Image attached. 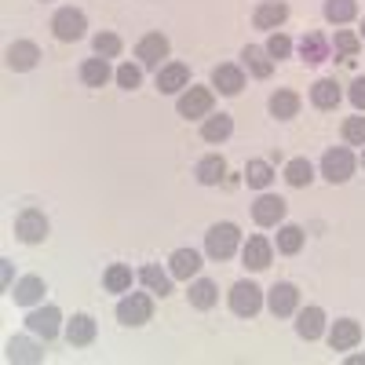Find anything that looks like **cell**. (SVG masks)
I'll return each mask as SVG.
<instances>
[{
    "label": "cell",
    "instance_id": "cell-1",
    "mask_svg": "<svg viewBox=\"0 0 365 365\" xmlns=\"http://www.w3.org/2000/svg\"><path fill=\"white\" fill-rule=\"evenodd\" d=\"M237 241H241V234H237L234 223H216L205 234V252L212 259H230L237 252Z\"/></svg>",
    "mask_w": 365,
    "mask_h": 365
},
{
    "label": "cell",
    "instance_id": "cell-2",
    "mask_svg": "<svg viewBox=\"0 0 365 365\" xmlns=\"http://www.w3.org/2000/svg\"><path fill=\"white\" fill-rule=\"evenodd\" d=\"M117 318H120V325H146L154 318V299L146 292H132L117 303Z\"/></svg>",
    "mask_w": 365,
    "mask_h": 365
},
{
    "label": "cell",
    "instance_id": "cell-3",
    "mask_svg": "<svg viewBox=\"0 0 365 365\" xmlns=\"http://www.w3.org/2000/svg\"><path fill=\"white\" fill-rule=\"evenodd\" d=\"M15 234H19V241H26V245H37V241H44V237H48V220H44V212L22 208L19 216H15Z\"/></svg>",
    "mask_w": 365,
    "mask_h": 365
},
{
    "label": "cell",
    "instance_id": "cell-4",
    "mask_svg": "<svg viewBox=\"0 0 365 365\" xmlns=\"http://www.w3.org/2000/svg\"><path fill=\"white\" fill-rule=\"evenodd\" d=\"M259 307H263V292H259V285H252V282H237V285L230 289V311H234V314L252 318Z\"/></svg>",
    "mask_w": 365,
    "mask_h": 365
},
{
    "label": "cell",
    "instance_id": "cell-5",
    "mask_svg": "<svg viewBox=\"0 0 365 365\" xmlns=\"http://www.w3.org/2000/svg\"><path fill=\"white\" fill-rule=\"evenodd\" d=\"M51 29H55V37H58V41H81V37H84V29H88L84 11H77V8H63V11L51 19Z\"/></svg>",
    "mask_w": 365,
    "mask_h": 365
},
{
    "label": "cell",
    "instance_id": "cell-6",
    "mask_svg": "<svg viewBox=\"0 0 365 365\" xmlns=\"http://www.w3.org/2000/svg\"><path fill=\"white\" fill-rule=\"evenodd\" d=\"M351 172H354V158L347 154L344 146L329 150V154L322 158V175H325L329 182H347V179H351Z\"/></svg>",
    "mask_w": 365,
    "mask_h": 365
},
{
    "label": "cell",
    "instance_id": "cell-7",
    "mask_svg": "<svg viewBox=\"0 0 365 365\" xmlns=\"http://www.w3.org/2000/svg\"><path fill=\"white\" fill-rule=\"evenodd\" d=\"M179 117H187V120H194V117H205L208 110H212V91L208 88H187L179 96Z\"/></svg>",
    "mask_w": 365,
    "mask_h": 365
},
{
    "label": "cell",
    "instance_id": "cell-8",
    "mask_svg": "<svg viewBox=\"0 0 365 365\" xmlns=\"http://www.w3.org/2000/svg\"><path fill=\"white\" fill-rule=\"evenodd\" d=\"M58 322H63L58 307H41V311H29V318H26L29 332H37V336H44V340H55V336H58Z\"/></svg>",
    "mask_w": 365,
    "mask_h": 365
},
{
    "label": "cell",
    "instance_id": "cell-9",
    "mask_svg": "<svg viewBox=\"0 0 365 365\" xmlns=\"http://www.w3.org/2000/svg\"><path fill=\"white\" fill-rule=\"evenodd\" d=\"M252 220L259 227H278L285 220V201L282 197H274V194H263L256 205H252Z\"/></svg>",
    "mask_w": 365,
    "mask_h": 365
},
{
    "label": "cell",
    "instance_id": "cell-10",
    "mask_svg": "<svg viewBox=\"0 0 365 365\" xmlns=\"http://www.w3.org/2000/svg\"><path fill=\"white\" fill-rule=\"evenodd\" d=\"M37 58H41V51H37L34 41H15V44L8 48V66L19 70V73L34 70V66H37Z\"/></svg>",
    "mask_w": 365,
    "mask_h": 365
},
{
    "label": "cell",
    "instance_id": "cell-11",
    "mask_svg": "<svg viewBox=\"0 0 365 365\" xmlns=\"http://www.w3.org/2000/svg\"><path fill=\"white\" fill-rule=\"evenodd\" d=\"M358 340H361V325H358V322H351V318L336 322V325H332V332H329L332 351H351Z\"/></svg>",
    "mask_w": 365,
    "mask_h": 365
},
{
    "label": "cell",
    "instance_id": "cell-12",
    "mask_svg": "<svg viewBox=\"0 0 365 365\" xmlns=\"http://www.w3.org/2000/svg\"><path fill=\"white\" fill-rule=\"evenodd\" d=\"M135 55H139V63H143V66H161V58L168 55V41H165L161 34H150V37L139 41Z\"/></svg>",
    "mask_w": 365,
    "mask_h": 365
},
{
    "label": "cell",
    "instance_id": "cell-13",
    "mask_svg": "<svg viewBox=\"0 0 365 365\" xmlns=\"http://www.w3.org/2000/svg\"><path fill=\"white\" fill-rule=\"evenodd\" d=\"M270 311L278 314V318H285V314H292L296 311V303H299V292H296V285H289V282H282V285H274L270 289Z\"/></svg>",
    "mask_w": 365,
    "mask_h": 365
},
{
    "label": "cell",
    "instance_id": "cell-14",
    "mask_svg": "<svg viewBox=\"0 0 365 365\" xmlns=\"http://www.w3.org/2000/svg\"><path fill=\"white\" fill-rule=\"evenodd\" d=\"M270 256H274V249H270L267 237H249L245 249H241V259H245V267H252V270L270 267Z\"/></svg>",
    "mask_w": 365,
    "mask_h": 365
},
{
    "label": "cell",
    "instance_id": "cell-15",
    "mask_svg": "<svg viewBox=\"0 0 365 365\" xmlns=\"http://www.w3.org/2000/svg\"><path fill=\"white\" fill-rule=\"evenodd\" d=\"M187 84H190V70L182 66V63H168V66L158 70V88L165 91V96H172V91L187 88Z\"/></svg>",
    "mask_w": 365,
    "mask_h": 365
},
{
    "label": "cell",
    "instance_id": "cell-16",
    "mask_svg": "<svg viewBox=\"0 0 365 365\" xmlns=\"http://www.w3.org/2000/svg\"><path fill=\"white\" fill-rule=\"evenodd\" d=\"M322 329H325V311H322V307H303V311H299L296 332H299L303 340H318Z\"/></svg>",
    "mask_w": 365,
    "mask_h": 365
},
{
    "label": "cell",
    "instance_id": "cell-17",
    "mask_svg": "<svg viewBox=\"0 0 365 365\" xmlns=\"http://www.w3.org/2000/svg\"><path fill=\"white\" fill-rule=\"evenodd\" d=\"M66 340L73 347H88L91 340H96V318L91 314H73V322L66 325Z\"/></svg>",
    "mask_w": 365,
    "mask_h": 365
},
{
    "label": "cell",
    "instance_id": "cell-18",
    "mask_svg": "<svg viewBox=\"0 0 365 365\" xmlns=\"http://www.w3.org/2000/svg\"><path fill=\"white\" fill-rule=\"evenodd\" d=\"M212 84H216L223 96H237V91L245 88V73H241L237 66H227V63H223V66L212 70Z\"/></svg>",
    "mask_w": 365,
    "mask_h": 365
},
{
    "label": "cell",
    "instance_id": "cell-19",
    "mask_svg": "<svg viewBox=\"0 0 365 365\" xmlns=\"http://www.w3.org/2000/svg\"><path fill=\"white\" fill-rule=\"evenodd\" d=\"M15 303H22V307H34V303H41L44 296V278H37V274H26V278L15 285Z\"/></svg>",
    "mask_w": 365,
    "mask_h": 365
},
{
    "label": "cell",
    "instance_id": "cell-20",
    "mask_svg": "<svg viewBox=\"0 0 365 365\" xmlns=\"http://www.w3.org/2000/svg\"><path fill=\"white\" fill-rule=\"evenodd\" d=\"M197 270H201V256H197L194 249H179V252H172V278L190 282Z\"/></svg>",
    "mask_w": 365,
    "mask_h": 365
},
{
    "label": "cell",
    "instance_id": "cell-21",
    "mask_svg": "<svg viewBox=\"0 0 365 365\" xmlns=\"http://www.w3.org/2000/svg\"><path fill=\"white\" fill-rule=\"evenodd\" d=\"M285 19H289V8L282 4V0H267V4L256 8V26L259 29H278Z\"/></svg>",
    "mask_w": 365,
    "mask_h": 365
},
{
    "label": "cell",
    "instance_id": "cell-22",
    "mask_svg": "<svg viewBox=\"0 0 365 365\" xmlns=\"http://www.w3.org/2000/svg\"><path fill=\"white\" fill-rule=\"evenodd\" d=\"M311 103H314L318 110H336V106H340V84H336V81H318V84L311 88Z\"/></svg>",
    "mask_w": 365,
    "mask_h": 365
},
{
    "label": "cell",
    "instance_id": "cell-23",
    "mask_svg": "<svg viewBox=\"0 0 365 365\" xmlns=\"http://www.w3.org/2000/svg\"><path fill=\"white\" fill-rule=\"evenodd\" d=\"M241 58H245V66H249V73H252V77H270V70H274L270 55H267V48L249 44L245 51H241Z\"/></svg>",
    "mask_w": 365,
    "mask_h": 365
},
{
    "label": "cell",
    "instance_id": "cell-24",
    "mask_svg": "<svg viewBox=\"0 0 365 365\" xmlns=\"http://www.w3.org/2000/svg\"><path fill=\"white\" fill-rule=\"evenodd\" d=\"M270 113L278 120L296 117L299 113V96H296V91H274V96H270Z\"/></svg>",
    "mask_w": 365,
    "mask_h": 365
},
{
    "label": "cell",
    "instance_id": "cell-25",
    "mask_svg": "<svg viewBox=\"0 0 365 365\" xmlns=\"http://www.w3.org/2000/svg\"><path fill=\"white\" fill-rule=\"evenodd\" d=\"M223 175H227V165H223L220 154H212V158H201V161H197V179L205 182V187H216Z\"/></svg>",
    "mask_w": 365,
    "mask_h": 365
},
{
    "label": "cell",
    "instance_id": "cell-26",
    "mask_svg": "<svg viewBox=\"0 0 365 365\" xmlns=\"http://www.w3.org/2000/svg\"><path fill=\"white\" fill-rule=\"evenodd\" d=\"M81 81L84 84H91V88H103L106 81H110V66H106V58L99 55V58H88V63L81 66Z\"/></svg>",
    "mask_w": 365,
    "mask_h": 365
},
{
    "label": "cell",
    "instance_id": "cell-27",
    "mask_svg": "<svg viewBox=\"0 0 365 365\" xmlns=\"http://www.w3.org/2000/svg\"><path fill=\"white\" fill-rule=\"evenodd\" d=\"M216 299H220V292H216V285H212L208 278H201V282H194V285H190V303H194L197 311L216 307Z\"/></svg>",
    "mask_w": 365,
    "mask_h": 365
},
{
    "label": "cell",
    "instance_id": "cell-28",
    "mask_svg": "<svg viewBox=\"0 0 365 365\" xmlns=\"http://www.w3.org/2000/svg\"><path fill=\"white\" fill-rule=\"evenodd\" d=\"M230 132H234V120H230L227 113H220V117H208V120H205V128H201L205 143H223Z\"/></svg>",
    "mask_w": 365,
    "mask_h": 365
},
{
    "label": "cell",
    "instance_id": "cell-29",
    "mask_svg": "<svg viewBox=\"0 0 365 365\" xmlns=\"http://www.w3.org/2000/svg\"><path fill=\"white\" fill-rule=\"evenodd\" d=\"M139 278H143V285H146L150 292H158V296H168V292H172V278H168L161 267H143Z\"/></svg>",
    "mask_w": 365,
    "mask_h": 365
},
{
    "label": "cell",
    "instance_id": "cell-30",
    "mask_svg": "<svg viewBox=\"0 0 365 365\" xmlns=\"http://www.w3.org/2000/svg\"><path fill=\"white\" fill-rule=\"evenodd\" d=\"M103 285H106L110 292H128V289H132V267H125V263H113V267L106 270Z\"/></svg>",
    "mask_w": 365,
    "mask_h": 365
},
{
    "label": "cell",
    "instance_id": "cell-31",
    "mask_svg": "<svg viewBox=\"0 0 365 365\" xmlns=\"http://www.w3.org/2000/svg\"><path fill=\"white\" fill-rule=\"evenodd\" d=\"M285 179L292 182V187H307V182L314 179V168H311V161H307V158H292V161L285 165Z\"/></svg>",
    "mask_w": 365,
    "mask_h": 365
},
{
    "label": "cell",
    "instance_id": "cell-32",
    "mask_svg": "<svg viewBox=\"0 0 365 365\" xmlns=\"http://www.w3.org/2000/svg\"><path fill=\"white\" fill-rule=\"evenodd\" d=\"M299 55L307 58V63H325V58H329V44H325V37L307 34V37H303V44H299Z\"/></svg>",
    "mask_w": 365,
    "mask_h": 365
},
{
    "label": "cell",
    "instance_id": "cell-33",
    "mask_svg": "<svg viewBox=\"0 0 365 365\" xmlns=\"http://www.w3.org/2000/svg\"><path fill=\"white\" fill-rule=\"evenodd\" d=\"M299 249H303V230H299V227H292V223H285V227L278 230V252L296 256Z\"/></svg>",
    "mask_w": 365,
    "mask_h": 365
},
{
    "label": "cell",
    "instance_id": "cell-34",
    "mask_svg": "<svg viewBox=\"0 0 365 365\" xmlns=\"http://www.w3.org/2000/svg\"><path fill=\"white\" fill-rule=\"evenodd\" d=\"M358 15L354 0H325V19L329 22H351Z\"/></svg>",
    "mask_w": 365,
    "mask_h": 365
},
{
    "label": "cell",
    "instance_id": "cell-35",
    "mask_svg": "<svg viewBox=\"0 0 365 365\" xmlns=\"http://www.w3.org/2000/svg\"><path fill=\"white\" fill-rule=\"evenodd\" d=\"M8 358H11V361H41L44 354L37 351V344H29V340L15 336V340L8 344Z\"/></svg>",
    "mask_w": 365,
    "mask_h": 365
},
{
    "label": "cell",
    "instance_id": "cell-36",
    "mask_svg": "<svg viewBox=\"0 0 365 365\" xmlns=\"http://www.w3.org/2000/svg\"><path fill=\"white\" fill-rule=\"evenodd\" d=\"M245 179H249V187L263 190L267 182L274 179V172H270V165H267V161H249V168H245Z\"/></svg>",
    "mask_w": 365,
    "mask_h": 365
},
{
    "label": "cell",
    "instance_id": "cell-37",
    "mask_svg": "<svg viewBox=\"0 0 365 365\" xmlns=\"http://www.w3.org/2000/svg\"><path fill=\"white\" fill-rule=\"evenodd\" d=\"M344 139L354 146H365V117H347L344 120Z\"/></svg>",
    "mask_w": 365,
    "mask_h": 365
},
{
    "label": "cell",
    "instance_id": "cell-38",
    "mask_svg": "<svg viewBox=\"0 0 365 365\" xmlns=\"http://www.w3.org/2000/svg\"><path fill=\"white\" fill-rule=\"evenodd\" d=\"M96 55H103V58L120 55V37H113V34H99V37H96Z\"/></svg>",
    "mask_w": 365,
    "mask_h": 365
},
{
    "label": "cell",
    "instance_id": "cell-39",
    "mask_svg": "<svg viewBox=\"0 0 365 365\" xmlns=\"http://www.w3.org/2000/svg\"><path fill=\"white\" fill-rule=\"evenodd\" d=\"M332 48H336V55H358L361 41H358L354 34H347V29H340V34H336V41H332Z\"/></svg>",
    "mask_w": 365,
    "mask_h": 365
},
{
    "label": "cell",
    "instance_id": "cell-40",
    "mask_svg": "<svg viewBox=\"0 0 365 365\" xmlns=\"http://www.w3.org/2000/svg\"><path fill=\"white\" fill-rule=\"evenodd\" d=\"M139 81H143V73H139V66H132V63H125V66L117 70V84H120V88L132 91V88H139Z\"/></svg>",
    "mask_w": 365,
    "mask_h": 365
},
{
    "label": "cell",
    "instance_id": "cell-41",
    "mask_svg": "<svg viewBox=\"0 0 365 365\" xmlns=\"http://www.w3.org/2000/svg\"><path fill=\"white\" fill-rule=\"evenodd\" d=\"M289 51H292V41L282 37V34H274V37L267 41V55H270V58H285Z\"/></svg>",
    "mask_w": 365,
    "mask_h": 365
},
{
    "label": "cell",
    "instance_id": "cell-42",
    "mask_svg": "<svg viewBox=\"0 0 365 365\" xmlns=\"http://www.w3.org/2000/svg\"><path fill=\"white\" fill-rule=\"evenodd\" d=\"M351 103H354L358 110H365V77H358V81L351 84Z\"/></svg>",
    "mask_w": 365,
    "mask_h": 365
},
{
    "label": "cell",
    "instance_id": "cell-43",
    "mask_svg": "<svg viewBox=\"0 0 365 365\" xmlns=\"http://www.w3.org/2000/svg\"><path fill=\"white\" fill-rule=\"evenodd\" d=\"M4 289H11V263L4 259Z\"/></svg>",
    "mask_w": 365,
    "mask_h": 365
},
{
    "label": "cell",
    "instance_id": "cell-44",
    "mask_svg": "<svg viewBox=\"0 0 365 365\" xmlns=\"http://www.w3.org/2000/svg\"><path fill=\"white\" fill-rule=\"evenodd\" d=\"M361 37H365V22H361Z\"/></svg>",
    "mask_w": 365,
    "mask_h": 365
},
{
    "label": "cell",
    "instance_id": "cell-45",
    "mask_svg": "<svg viewBox=\"0 0 365 365\" xmlns=\"http://www.w3.org/2000/svg\"><path fill=\"white\" fill-rule=\"evenodd\" d=\"M361 165H365V154H361Z\"/></svg>",
    "mask_w": 365,
    "mask_h": 365
}]
</instances>
